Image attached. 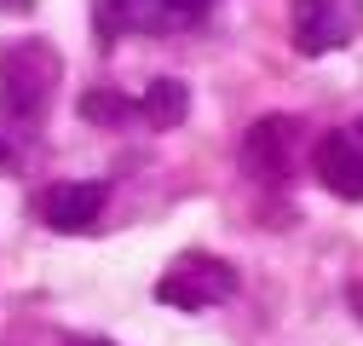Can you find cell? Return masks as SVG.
<instances>
[{"label": "cell", "mask_w": 363, "mask_h": 346, "mask_svg": "<svg viewBox=\"0 0 363 346\" xmlns=\"http://www.w3.org/2000/svg\"><path fill=\"white\" fill-rule=\"evenodd\" d=\"M58 75H64V64L47 40H12L0 52V116L18 127H35L58 93Z\"/></svg>", "instance_id": "obj_1"}, {"label": "cell", "mask_w": 363, "mask_h": 346, "mask_svg": "<svg viewBox=\"0 0 363 346\" xmlns=\"http://www.w3.org/2000/svg\"><path fill=\"white\" fill-rule=\"evenodd\" d=\"M208 6L213 0H93V29L104 47L121 35H179L196 29Z\"/></svg>", "instance_id": "obj_2"}, {"label": "cell", "mask_w": 363, "mask_h": 346, "mask_svg": "<svg viewBox=\"0 0 363 346\" xmlns=\"http://www.w3.org/2000/svg\"><path fill=\"white\" fill-rule=\"evenodd\" d=\"M237 294V266L219 254H179L173 266L156 277V300L162 306H179V312H208V306H225V300Z\"/></svg>", "instance_id": "obj_3"}, {"label": "cell", "mask_w": 363, "mask_h": 346, "mask_svg": "<svg viewBox=\"0 0 363 346\" xmlns=\"http://www.w3.org/2000/svg\"><path fill=\"white\" fill-rule=\"evenodd\" d=\"M306 162V121L300 116H259L242 133V173L259 185H289Z\"/></svg>", "instance_id": "obj_4"}, {"label": "cell", "mask_w": 363, "mask_h": 346, "mask_svg": "<svg viewBox=\"0 0 363 346\" xmlns=\"http://www.w3.org/2000/svg\"><path fill=\"white\" fill-rule=\"evenodd\" d=\"M294 47L306 58H323V52H340L346 40L363 35V0H294Z\"/></svg>", "instance_id": "obj_5"}, {"label": "cell", "mask_w": 363, "mask_h": 346, "mask_svg": "<svg viewBox=\"0 0 363 346\" xmlns=\"http://www.w3.org/2000/svg\"><path fill=\"white\" fill-rule=\"evenodd\" d=\"M311 173H317V185L335 191L340 202H363V116L346 121V127H329V133L311 145Z\"/></svg>", "instance_id": "obj_6"}, {"label": "cell", "mask_w": 363, "mask_h": 346, "mask_svg": "<svg viewBox=\"0 0 363 346\" xmlns=\"http://www.w3.org/2000/svg\"><path fill=\"white\" fill-rule=\"evenodd\" d=\"M104 196H110V185H99V179H64L40 196V220L52 231H86L104 213Z\"/></svg>", "instance_id": "obj_7"}, {"label": "cell", "mask_w": 363, "mask_h": 346, "mask_svg": "<svg viewBox=\"0 0 363 346\" xmlns=\"http://www.w3.org/2000/svg\"><path fill=\"white\" fill-rule=\"evenodd\" d=\"M185 110H191V93H185V81H173V75L150 81V93H145V104H139V116H145L150 127H179Z\"/></svg>", "instance_id": "obj_8"}, {"label": "cell", "mask_w": 363, "mask_h": 346, "mask_svg": "<svg viewBox=\"0 0 363 346\" xmlns=\"http://www.w3.org/2000/svg\"><path fill=\"white\" fill-rule=\"evenodd\" d=\"M81 116L93 127H121L139 116V104H133L127 93H116V86H93V93H81Z\"/></svg>", "instance_id": "obj_9"}, {"label": "cell", "mask_w": 363, "mask_h": 346, "mask_svg": "<svg viewBox=\"0 0 363 346\" xmlns=\"http://www.w3.org/2000/svg\"><path fill=\"white\" fill-rule=\"evenodd\" d=\"M75 346H110V340H75Z\"/></svg>", "instance_id": "obj_10"}, {"label": "cell", "mask_w": 363, "mask_h": 346, "mask_svg": "<svg viewBox=\"0 0 363 346\" xmlns=\"http://www.w3.org/2000/svg\"><path fill=\"white\" fill-rule=\"evenodd\" d=\"M352 300H357V312H363V289H357V294H352Z\"/></svg>", "instance_id": "obj_11"}, {"label": "cell", "mask_w": 363, "mask_h": 346, "mask_svg": "<svg viewBox=\"0 0 363 346\" xmlns=\"http://www.w3.org/2000/svg\"><path fill=\"white\" fill-rule=\"evenodd\" d=\"M6 6H29V0H6Z\"/></svg>", "instance_id": "obj_12"}, {"label": "cell", "mask_w": 363, "mask_h": 346, "mask_svg": "<svg viewBox=\"0 0 363 346\" xmlns=\"http://www.w3.org/2000/svg\"><path fill=\"white\" fill-rule=\"evenodd\" d=\"M0 167H6V150H0Z\"/></svg>", "instance_id": "obj_13"}]
</instances>
